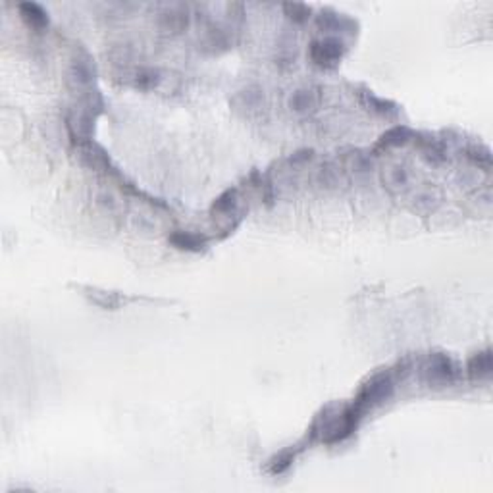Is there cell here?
<instances>
[{
	"label": "cell",
	"mask_w": 493,
	"mask_h": 493,
	"mask_svg": "<svg viewBox=\"0 0 493 493\" xmlns=\"http://www.w3.org/2000/svg\"><path fill=\"white\" fill-rule=\"evenodd\" d=\"M393 395V380L390 372H378L372 378H368L360 390H358L357 397L353 401V405L366 415L368 410H372L378 405H382Z\"/></svg>",
	"instance_id": "6da1fadb"
},
{
	"label": "cell",
	"mask_w": 493,
	"mask_h": 493,
	"mask_svg": "<svg viewBox=\"0 0 493 493\" xmlns=\"http://www.w3.org/2000/svg\"><path fill=\"white\" fill-rule=\"evenodd\" d=\"M345 54H347V47L337 37L316 39L308 47V56L312 60V64L324 69L335 68Z\"/></svg>",
	"instance_id": "7a4b0ae2"
},
{
	"label": "cell",
	"mask_w": 493,
	"mask_h": 493,
	"mask_svg": "<svg viewBox=\"0 0 493 493\" xmlns=\"http://www.w3.org/2000/svg\"><path fill=\"white\" fill-rule=\"evenodd\" d=\"M422 374H424L426 382L442 387L445 383L453 382L457 378V374H459V370H457L455 362L447 355H432V357L428 358Z\"/></svg>",
	"instance_id": "3957f363"
},
{
	"label": "cell",
	"mask_w": 493,
	"mask_h": 493,
	"mask_svg": "<svg viewBox=\"0 0 493 493\" xmlns=\"http://www.w3.org/2000/svg\"><path fill=\"white\" fill-rule=\"evenodd\" d=\"M158 29L164 35H179L183 33L189 27V10L187 6L181 4H174V6H166L158 14Z\"/></svg>",
	"instance_id": "277c9868"
},
{
	"label": "cell",
	"mask_w": 493,
	"mask_h": 493,
	"mask_svg": "<svg viewBox=\"0 0 493 493\" xmlns=\"http://www.w3.org/2000/svg\"><path fill=\"white\" fill-rule=\"evenodd\" d=\"M94 79V68L91 64L89 56H77V58H72V64H69L68 69V81L76 89H85V87H91Z\"/></svg>",
	"instance_id": "5b68a950"
},
{
	"label": "cell",
	"mask_w": 493,
	"mask_h": 493,
	"mask_svg": "<svg viewBox=\"0 0 493 493\" xmlns=\"http://www.w3.org/2000/svg\"><path fill=\"white\" fill-rule=\"evenodd\" d=\"M231 35L222 29V27H210L206 29V33L203 35L201 43H199V49L206 54H220V52L228 51L231 47Z\"/></svg>",
	"instance_id": "8992f818"
},
{
	"label": "cell",
	"mask_w": 493,
	"mask_h": 493,
	"mask_svg": "<svg viewBox=\"0 0 493 493\" xmlns=\"http://www.w3.org/2000/svg\"><path fill=\"white\" fill-rule=\"evenodd\" d=\"M412 139H415V145L420 149L422 156L430 164H442V162L447 160V151H445V147L440 139L430 135H420V133L412 135Z\"/></svg>",
	"instance_id": "52a82bcc"
},
{
	"label": "cell",
	"mask_w": 493,
	"mask_h": 493,
	"mask_svg": "<svg viewBox=\"0 0 493 493\" xmlns=\"http://www.w3.org/2000/svg\"><path fill=\"white\" fill-rule=\"evenodd\" d=\"M316 27L320 31H353V29H357V24L343 14H335L332 10H322L316 16Z\"/></svg>",
	"instance_id": "ba28073f"
},
{
	"label": "cell",
	"mask_w": 493,
	"mask_h": 493,
	"mask_svg": "<svg viewBox=\"0 0 493 493\" xmlns=\"http://www.w3.org/2000/svg\"><path fill=\"white\" fill-rule=\"evenodd\" d=\"M412 129L407 128V126H395V128L387 129L376 143L374 151H387V149H395V147H403L407 145L408 141L412 139Z\"/></svg>",
	"instance_id": "9c48e42d"
},
{
	"label": "cell",
	"mask_w": 493,
	"mask_h": 493,
	"mask_svg": "<svg viewBox=\"0 0 493 493\" xmlns=\"http://www.w3.org/2000/svg\"><path fill=\"white\" fill-rule=\"evenodd\" d=\"M493 370V360H492V351L485 349L480 351L476 355H472L467 365V374L470 380H484L487 376L492 374Z\"/></svg>",
	"instance_id": "30bf717a"
},
{
	"label": "cell",
	"mask_w": 493,
	"mask_h": 493,
	"mask_svg": "<svg viewBox=\"0 0 493 493\" xmlns=\"http://www.w3.org/2000/svg\"><path fill=\"white\" fill-rule=\"evenodd\" d=\"M17 10H19V14H22V17H24V22H26L27 26L33 27L37 31H43L44 27L49 26V14H47L39 4H35V2H24V4L17 6Z\"/></svg>",
	"instance_id": "8fae6325"
},
{
	"label": "cell",
	"mask_w": 493,
	"mask_h": 493,
	"mask_svg": "<svg viewBox=\"0 0 493 493\" xmlns=\"http://www.w3.org/2000/svg\"><path fill=\"white\" fill-rule=\"evenodd\" d=\"M318 102H320V94L316 89H299L291 94L290 106L291 110L299 112V114H306V112L315 110Z\"/></svg>",
	"instance_id": "7c38bea8"
},
{
	"label": "cell",
	"mask_w": 493,
	"mask_h": 493,
	"mask_svg": "<svg viewBox=\"0 0 493 493\" xmlns=\"http://www.w3.org/2000/svg\"><path fill=\"white\" fill-rule=\"evenodd\" d=\"M168 241L174 246H178L181 251H189V253H199L206 246V237L199 233H191V231H176L172 233Z\"/></svg>",
	"instance_id": "4fadbf2b"
},
{
	"label": "cell",
	"mask_w": 493,
	"mask_h": 493,
	"mask_svg": "<svg viewBox=\"0 0 493 493\" xmlns=\"http://www.w3.org/2000/svg\"><path fill=\"white\" fill-rule=\"evenodd\" d=\"M360 101L365 102L366 106H368V110L376 112V114H380V116H392V114H397V106H395L393 102L385 101V99H380V97H376V94H372L370 91L360 93Z\"/></svg>",
	"instance_id": "5bb4252c"
},
{
	"label": "cell",
	"mask_w": 493,
	"mask_h": 493,
	"mask_svg": "<svg viewBox=\"0 0 493 493\" xmlns=\"http://www.w3.org/2000/svg\"><path fill=\"white\" fill-rule=\"evenodd\" d=\"M160 83V74L153 68H139L133 74V87L141 91H149Z\"/></svg>",
	"instance_id": "9a60e30c"
},
{
	"label": "cell",
	"mask_w": 493,
	"mask_h": 493,
	"mask_svg": "<svg viewBox=\"0 0 493 493\" xmlns=\"http://www.w3.org/2000/svg\"><path fill=\"white\" fill-rule=\"evenodd\" d=\"M465 156H467L468 160L472 162L474 166H478V168H484V170H490V168H492V156H490V151H487L485 147H467V149H465Z\"/></svg>",
	"instance_id": "2e32d148"
},
{
	"label": "cell",
	"mask_w": 493,
	"mask_h": 493,
	"mask_svg": "<svg viewBox=\"0 0 493 493\" xmlns=\"http://www.w3.org/2000/svg\"><path fill=\"white\" fill-rule=\"evenodd\" d=\"M281 8H283L285 16L290 17L293 24H305L306 19L310 17V14H312V8L303 4V2H285Z\"/></svg>",
	"instance_id": "e0dca14e"
},
{
	"label": "cell",
	"mask_w": 493,
	"mask_h": 493,
	"mask_svg": "<svg viewBox=\"0 0 493 493\" xmlns=\"http://www.w3.org/2000/svg\"><path fill=\"white\" fill-rule=\"evenodd\" d=\"M297 453L299 449L281 451L278 457H274V459L270 460V474H274V476L283 474V472L293 465V460H295V457H297Z\"/></svg>",
	"instance_id": "ac0fdd59"
},
{
	"label": "cell",
	"mask_w": 493,
	"mask_h": 493,
	"mask_svg": "<svg viewBox=\"0 0 493 493\" xmlns=\"http://www.w3.org/2000/svg\"><path fill=\"white\" fill-rule=\"evenodd\" d=\"M237 201V189H226L210 206V212L212 214H226L230 212L231 208L235 206Z\"/></svg>",
	"instance_id": "d6986e66"
},
{
	"label": "cell",
	"mask_w": 493,
	"mask_h": 493,
	"mask_svg": "<svg viewBox=\"0 0 493 493\" xmlns=\"http://www.w3.org/2000/svg\"><path fill=\"white\" fill-rule=\"evenodd\" d=\"M87 291L91 293L89 299L93 301L94 305L102 306V308H110V310H114V308H118L119 303H122L119 295L112 293V291H101V290H87Z\"/></svg>",
	"instance_id": "ffe728a7"
},
{
	"label": "cell",
	"mask_w": 493,
	"mask_h": 493,
	"mask_svg": "<svg viewBox=\"0 0 493 493\" xmlns=\"http://www.w3.org/2000/svg\"><path fill=\"white\" fill-rule=\"evenodd\" d=\"M408 174L403 166H393L390 170L383 174V183L390 189H401L407 185Z\"/></svg>",
	"instance_id": "44dd1931"
},
{
	"label": "cell",
	"mask_w": 493,
	"mask_h": 493,
	"mask_svg": "<svg viewBox=\"0 0 493 493\" xmlns=\"http://www.w3.org/2000/svg\"><path fill=\"white\" fill-rule=\"evenodd\" d=\"M310 158H312V151H299V153H295L293 156H291L290 162L293 164V166H299V164L308 162Z\"/></svg>",
	"instance_id": "7402d4cb"
}]
</instances>
